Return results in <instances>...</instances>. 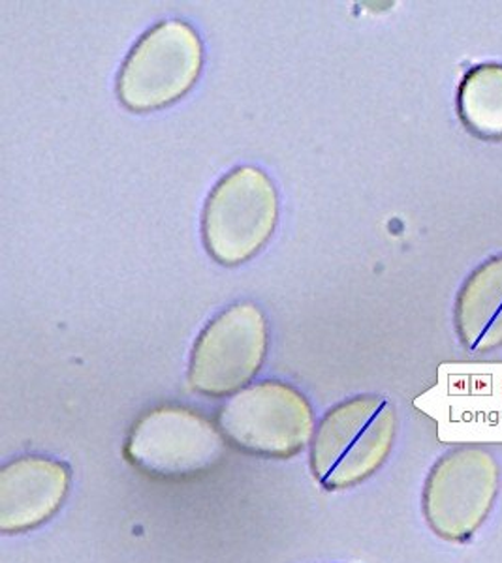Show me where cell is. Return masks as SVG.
<instances>
[{
  "label": "cell",
  "instance_id": "6da1fadb",
  "mask_svg": "<svg viewBox=\"0 0 502 563\" xmlns=\"http://www.w3.org/2000/svg\"><path fill=\"white\" fill-rule=\"evenodd\" d=\"M397 413L388 398L363 395L328 411L316 429L310 467L328 490L358 487L392 455Z\"/></svg>",
  "mask_w": 502,
  "mask_h": 563
},
{
  "label": "cell",
  "instance_id": "7a4b0ae2",
  "mask_svg": "<svg viewBox=\"0 0 502 563\" xmlns=\"http://www.w3.org/2000/svg\"><path fill=\"white\" fill-rule=\"evenodd\" d=\"M502 470L490 449L463 443L438 456L425 477L422 511L437 538L467 543L490 519Z\"/></svg>",
  "mask_w": 502,
  "mask_h": 563
},
{
  "label": "cell",
  "instance_id": "3957f363",
  "mask_svg": "<svg viewBox=\"0 0 502 563\" xmlns=\"http://www.w3.org/2000/svg\"><path fill=\"white\" fill-rule=\"evenodd\" d=\"M204 66L200 36L185 21H161L132 47L117 79V97L134 113L167 108L193 90Z\"/></svg>",
  "mask_w": 502,
  "mask_h": 563
},
{
  "label": "cell",
  "instance_id": "277c9868",
  "mask_svg": "<svg viewBox=\"0 0 502 563\" xmlns=\"http://www.w3.org/2000/svg\"><path fill=\"white\" fill-rule=\"evenodd\" d=\"M277 220L279 196L270 177L258 167H236L207 198L201 238L215 262L236 267L264 249Z\"/></svg>",
  "mask_w": 502,
  "mask_h": 563
},
{
  "label": "cell",
  "instance_id": "5b68a950",
  "mask_svg": "<svg viewBox=\"0 0 502 563\" xmlns=\"http://www.w3.org/2000/svg\"><path fill=\"white\" fill-rule=\"evenodd\" d=\"M217 422L226 442L268 459L302 453L315 430L309 400L283 382H260L239 390L220 408Z\"/></svg>",
  "mask_w": 502,
  "mask_h": 563
},
{
  "label": "cell",
  "instance_id": "8992f818",
  "mask_svg": "<svg viewBox=\"0 0 502 563\" xmlns=\"http://www.w3.org/2000/svg\"><path fill=\"white\" fill-rule=\"evenodd\" d=\"M225 455V435L200 411L159 406L130 429L124 456L132 466L162 479L204 474Z\"/></svg>",
  "mask_w": 502,
  "mask_h": 563
},
{
  "label": "cell",
  "instance_id": "52a82bcc",
  "mask_svg": "<svg viewBox=\"0 0 502 563\" xmlns=\"http://www.w3.org/2000/svg\"><path fill=\"white\" fill-rule=\"evenodd\" d=\"M268 321L257 305L238 302L220 312L194 344L188 384L206 397L245 389L264 365Z\"/></svg>",
  "mask_w": 502,
  "mask_h": 563
},
{
  "label": "cell",
  "instance_id": "ba28073f",
  "mask_svg": "<svg viewBox=\"0 0 502 563\" xmlns=\"http://www.w3.org/2000/svg\"><path fill=\"white\" fill-rule=\"evenodd\" d=\"M422 402L458 438H502V363L445 365Z\"/></svg>",
  "mask_w": 502,
  "mask_h": 563
},
{
  "label": "cell",
  "instance_id": "9c48e42d",
  "mask_svg": "<svg viewBox=\"0 0 502 563\" xmlns=\"http://www.w3.org/2000/svg\"><path fill=\"white\" fill-rule=\"evenodd\" d=\"M70 467L47 456H20L0 470V531L25 533L57 515L70 490Z\"/></svg>",
  "mask_w": 502,
  "mask_h": 563
},
{
  "label": "cell",
  "instance_id": "30bf717a",
  "mask_svg": "<svg viewBox=\"0 0 502 563\" xmlns=\"http://www.w3.org/2000/svg\"><path fill=\"white\" fill-rule=\"evenodd\" d=\"M454 325L467 352L488 353L502 346V254L467 276L456 297Z\"/></svg>",
  "mask_w": 502,
  "mask_h": 563
},
{
  "label": "cell",
  "instance_id": "8fae6325",
  "mask_svg": "<svg viewBox=\"0 0 502 563\" xmlns=\"http://www.w3.org/2000/svg\"><path fill=\"white\" fill-rule=\"evenodd\" d=\"M458 115L478 140L502 141V65L483 63L465 74L458 89Z\"/></svg>",
  "mask_w": 502,
  "mask_h": 563
}]
</instances>
